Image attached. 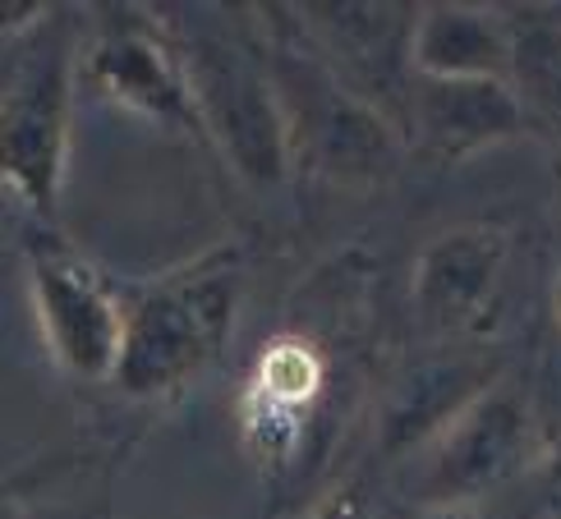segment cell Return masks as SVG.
<instances>
[{"mask_svg": "<svg viewBox=\"0 0 561 519\" xmlns=\"http://www.w3.org/2000/svg\"><path fill=\"white\" fill-rule=\"evenodd\" d=\"M502 382V364L488 349H442L433 359H419L391 382L378 410V451L387 460H410L465 414L474 400Z\"/></svg>", "mask_w": 561, "mask_h": 519, "instance_id": "cell-9", "label": "cell"}, {"mask_svg": "<svg viewBox=\"0 0 561 519\" xmlns=\"http://www.w3.org/2000/svg\"><path fill=\"white\" fill-rule=\"evenodd\" d=\"M419 519H479L470 506H447V510H424Z\"/></svg>", "mask_w": 561, "mask_h": 519, "instance_id": "cell-17", "label": "cell"}, {"mask_svg": "<svg viewBox=\"0 0 561 519\" xmlns=\"http://www.w3.org/2000/svg\"><path fill=\"white\" fill-rule=\"evenodd\" d=\"M240 313L236 257H213L121 299V364L111 382L134 400H161L213 364Z\"/></svg>", "mask_w": 561, "mask_h": 519, "instance_id": "cell-2", "label": "cell"}, {"mask_svg": "<svg viewBox=\"0 0 561 519\" xmlns=\"http://www.w3.org/2000/svg\"><path fill=\"white\" fill-rule=\"evenodd\" d=\"M184 79L194 92V111L203 120V138L213 143L230 171L249 184H280L290 175V134L280 115L263 37L194 28L175 33Z\"/></svg>", "mask_w": 561, "mask_h": 519, "instance_id": "cell-3", "label": "cell"}, {"mask_svg": "<svg viewBox=\"0 0 561 519\" xmlns=\"http://www.w3.org/2000/svg\"><path fill=\"white\" fill-rule=\"evenodd\" d=\"M511 240L497 226H456L414 257L410 303L424 332L456 336L474 326L506 276Z\"/></svg>", "mask_w": 561, "mask_h": 519, "instance_id": "cell-8", "label": "cell"}, {"mask_svg": "<svg viewBox=\"0 0 561 519\" xmlns=\"http://www.w3.org/2000/svg\"><path fill=\"white\" fill-rule=\"evenodd\" d=\"M529 120L539 115L561 134V28L548 19L516 23V65H511Z\"/></svg>", "mask_w": 561, "mask_h": 519, "instance_id": "cell-14", "label": "cell"}, {"mask_svg": "<svg viewBox=\"0 0 561 519\" xmlns=\"http://www.w3.org/2000/svg\"><path fill=\"white\" fill-rule=\"evenodd\" d=\"M79 83L98 92L102 102L138 115V120L203 138V120L194 111V92L190 79H184L175 33H167L144 14L121 10L102 23L98 37L83 46Z\"/></svg>", "mask_w": 561, "mask_h": 519, "instance_id": "cell-6", "label": "cell"}, {"mask_svg": "<svg viewBox=\"0 0 561 519\" xmlns=\"http://www.w3.org/2000/svg\"><path fill=\"white\" fill-rule=\"evenodd\" d=\"M414 10L419 5H410V10L405 5H299L295 19L322 51V60L332 65L364 102L378 106L382 88H396L401 79H410Z\"/></svg>", "mask_w": 561, "mask_h": 519, "instance_id": "cell-11", "label": "cell"}, {"mask_svg": "<svg viewBox=\"0 0 561 519\" xmlns=\"http://www.w3.org/2000/svg\"><path fill=\"white\" fill-rule=\"evenodd\" d=\"M79 65L60 19H46L37 42L0 83V188L33 217H51L69 171Z\"/></svg>", "mask_w": 561, "mask_h": 519, "instance_id": "cell-4", "label": "cell"}, {"mask_svg": "<svg viewBox=\"0 0 561 519\" xmlns=\"http://www.w3.org/2000/svg\"><path fill=\"white\" fill-rule=\"evenodd\" d=\"M516 65V23L488 5H419L410 28L414 79H511Z\"/></svg>", "mask_w": 561, "mask_h": 519, "instance_id": "cell-12", "label": "cell"}, {"mask_svg": "<svg viewBox=\"0 0 561 519\" xmlns=\"http://www.w3.org/2000/svg\"><path fill=\"white\" fill-rule=\"evenodd\" d=\"M33 318L46 354L75 382H111L121 364V299L75 253H37L28 267Z\"/></svg>", "mask_w": 561, "mask_h": 519, "instance_id": "cell-7", "label": "cell"}, {"mask_svg": "<svg viewBox=\"0 0 561 519\" xmlns=\"http://www.w3.org/2000/svg\"><path fill=\"white\" fill-rule=\"evenodd\" d=\"M46 14H51V5H37V0H0V42L37 33Z\"/></svg>", "mask_w": 561, "mask_h": 519, "instance_id": "cell-15", "label": "cell"}, {"mask_svg": "<svg viewBox=\"0 0 561 519\" xmlns=\"http://www.w3.org/2000/svg\"><path fill=\"white\" fill-rule=\"evenodd\" d=\"M259 28H263L276 102H280V115H286L290 157L309 161L313 171L332 180H355V184H373L391 175L396 157H401V134H396V125L378 106L364 102L322 60L309 33L299 28L295 10L286 19L276 10L259 14Z\"/></svg>", "mask_w": 561, "mask_h": 519, "instance_id": "cell-1", "label": "cell"}, {"mask_svg": "<svg viewBox=\"0 0 561 519\" xmlns=\"http://www.w3.org/2000/svg\"><path fill=\"white\" fill-rule=\"evenodd\" d=\"M322 382H327L322 349L304 336H276L267 341V349L259 354V364L249 372V400L304 418L313 410V400L322 395Z\"/></svg>", "mask_w": 561, "mask_h": 519, "instance_id": "cell-13", "label": "cell"}, {"mask_svg": "<svg viewBox=\"0 0 561 519\" xmlns=\"http://www.w3.org/2000/svg\"><path fill=\"white\" fill-rule=\"evenodd\" d=\"M405 125L433 157L465 161L529 134V111L511 79H414L405 88Z\"/></svg>", "mask_w": 561, "mask_h": 519, "instance_id": "cell-10", "label": "cell"}, {"mask_svg": "<svg viewBox=\"0 0 561 519\" xmlns=\"http://www.w3.org/2000/svg\"><path fill=\"white\" fill-rule=\"evenodd\" d=\"M543 483L561 497V432H557V441L548 446V455H543Z\"/></svg>", "mask_w": 561, "mask_h": 519, "instance_id": "cell-16", "label": "cell"}, {"mask_svg": "<svg viewBox=\"0 0 561 519\" xmlns=\"http://www.w3.org/2000/svg\"><path fill=\"white\" fill-rule=\"evenodd\" d=\"M552 313H557V322H561V272H557V286H552Z\"/></svg>", "mask_w": 561, "mask_h": 519, "instance_id": "cell-18", "label": "cell"}, {"mask_svg": "<svg viewBox=\"0 0 561 519\" xmlns=\"http://www.w3.org/2000/svg\"><path fill=\"white\" fill-rule=\"evenodd\" d=\"M410 460L414 497L424 510L474 506L534 460V414L516 387L497 382Z\"/></svg>", "mask_w": 561, "mask_h": 519, "instance_id": "cell-5", "label": "cell"}]
</instances>
